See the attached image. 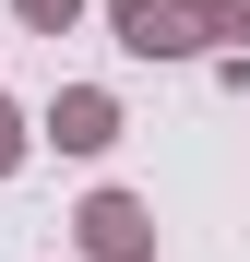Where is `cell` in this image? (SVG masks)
Masks as SVG:
<instances>
[{
	"label": "cell",
	"instance_id": "cell-1",
	"mask_svg": "<svg viewBox=\"0 0 250 262\" xmlns=\"http://www.w3.org/2000/svg\"><path fill=\"white\" fill-rule=\"evenodd\" d=\"M107 36L131 60H202L215 36H202V0H107Z\"/></svg>",
	"mask_w": 250,
	"mask_h": 262
},
{
	"label": "cell",
	"instance_id": "cell-2",
	"mask_svg": "<svg viewBox=\"0 0 250 262\" xmlns=\"http://www.w3.org/2000/svg\"><path fill=\"white\" fill-rule=\"evenodd\" d=\"M72 238H83V262H155V203L143 191H83Z\"/></svg>",
	"mask_w": 250,
	"mask_h": 262
},
{
	"label": "cell",
	"instance_id": "cell-3",
	"mask_svg": "<svg viewBox=\"0 0 250 262\" xmlns=\"http://www.w3.org/2000/svg\"><path fill=\"white\" fill-rule=\"evenodd\" d=\"M119 131H131V119H119V96H107V83H60V96H48V119H36V143H60V155H107Z\"/></svg>",
	"mask_w": 250,
	"mask_h": 262
},
{
	"label": "cell",
	"instance_id": "cell-4",
	"mask_svg": "<svg viewBox=\"0 0 250 262\" xmlns=\"http://www.w3.org/2000/svg\"><path fill=\"white\" fill-rule=\"evenodd\" d=\"M202 36H226V60H250V0H202Z\"/></svg>",
	"mask_w": 250,
	"mask_h": 262
},
{
	"label": "cell",
	"instance_id": "cell-5",
	"mask_svg": "<svg viewBox=\"0 0 250 262\" xmlns=\"http://www.w3.org/2000/svg\"><path fill=\"white\" fill-rule=\"evenodd\" d=\"M24 155H36V119H24L12 96H0V179H12V167H24Z\"/></svg>",
	"mask_w": 250,
	"mask_h": 262
},
{
	"label": "cell",
	"instance_id": "cell-6",
	"mask_svg": "<svg viewBox=\"0 0 250 262\" xmlns=\"http://www.w3.org/2000/svg\"><path fill=\"white\" fill-rule=\"evenodd\" d=\"M12 12H24L36 36H72V24H83V0H12Z\"/></svg>",
	"mask_w": 250,
	"mask_h": 262
}]
</instances>
